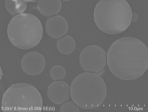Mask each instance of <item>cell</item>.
Wrapping results in <instances>:
<instances>
[{
    "mask_svg": "<svg viewBox=\"0 0 148 112\" xmlns=\"http://www.w3.org/2000/svg\"><path fill=\"white\" fill-rule=\"evenodd\" d=\"M107 62L111 73L116 77L127 81L136 80L148 69V48L136 38H121L110 46Z\"/></svg>",
    "mask_w": 148,
    "mask_h": 112,
    "instance_id": "cell-1",
    "label": "cell"
},
{
    "mask_svg": "<svg viewBox=\"0 0 148 112\" xmlns=\"http://www.w3.org/2000/svg\"><path fill=\"white\" fill-rule=\"evenodd\" d=\"M5 7L7 11L12 15L22 14L27 9V3L25 1H5Z\"/></svg>",
    "mask_w": 148,
    "mask_h": 112,
    "instance_id": "cell-12",
    "label": "cell"
},
{
    "mask_svg": "<svg viewBox=\"0 0 148 112\" xmlns=\"http://www.w3.org/2000/svg\"><path fill=\"white\" fill-rule=\"evenodd\" d=\"M57 49L61 54H70L76 48V42L73 38L69 35L65 36L59 39L56 43Z\"/></svg>",
    "mask_w": 148,
    "mask_h": 112,
    "instance_id": "cell-11",
    "label": "cell"
},
{
    "mask_svg": "<svg viewBox=\"0 0 148 112\" xmlns=\"http://www.w3.org/2000/svg\"><path fill=\"white\" fill-rule=\"evenodd\" d=\"M42 107V97L39 90L28 83L12 84L2 97L3 112H40Z\"/></svg>",
    "mask_w": 148,
    "mask_h": 112,
    "instance_id": "cell-5",
    "label": "cell"
},
{
    "mask_svg": "<svg viewBox=\"0 0 148 112\" xmlns=\"http://www.w3.org/2000/svg\"><path fill=\"white\" fill-rule=\"evenodd\" d=\"M21 64L25 73L31 76H36L44 71L46 66V60L40 53L31 51L24 55Z\"/></svg>",
    "mask_w": 148,
    "mask_h": 112,
    "instance_id": "cell-7",
    "label": "cell"
},
{
    "mask_svg": "<svg viewBox=\"0 0 148 112\" xmlns=\"http://www.w3.org/2000/svg\"><path fill=\"white\" fill-rule=\"evenodd\" d=\"M79 63L86 72L98 73L107 65V54L102 48L95 45L87 46L81 52Z\"/></svg>",
    "mask_w": 148,
    "mask_h": 112,
    "instance_id": "cell-6",
    "label": "cell"
},
{
    "mask_svg": "<svg viewBox=\"0 0 148 112\" xmlns=\"http://www.w3.org/2000/svg\"><path fill=\"white\" fill-rule=\"evenodd\" d=\"M7 34L12 44L20 49H30L39 44L43 35V27L35 15L22 13L10 20Z\"/></svg>",
    "mask_w": 148,
    "mask_h": 112,
    "instance_id": "cell-4",
    "label": "cell"
},
{
    "mask_svg": "<svg viewBox=\"0 0 148 112\" xmlns=\"http://www.w3.org/2000/svg\"><path fill=\"white\" fill-rule=\"evenodd\" d=\"M70 87L61 80L53 82L47 88V96L53 103L60 105L70 98Z\"/></svg>",
    "mask_w": 148,
    "mask_h": 112,
    "instance_id": "cell-8",
    "label": "cell"
},
{
    "mask_svg": "<svg viewBox=\"0 0 148 112\" xmlns=\"http://www.w3.org/2000/svg\"><path fill=\"white\" fill-rule=\"evenodd\" d=\"M66 71L63 66L56 65L50 71V76L53 80H61L65 77Z\"/></svg>",
    "mask_w": 148,
    "mask_h": 112,
    "instance_id": "cell-13",
    "label": "cell"
},
{
    "mask_svg": "<svg viewBox=\"0 0 148 112\" xmlns=\"http://www.w3.org/2000/svg\"><path fill=\"white\" fill-rule=\"evenodd\" d=\"M139 16L136 13L133 12L132 14V17H131V22H136L138 21Z\"/></svg>",
    "mask_w": 148,
    "mask_h": 112,
    "instance_id": "cell-15",
    "label": "cell"
},
{
    "mask_svg": "<svg viewBox=\"0 0 148 112\" xmlns=\"http://www.w3.org/2000/svg\"><path fill=\"white\" fill-rule=\"evenodd\" d=\"M3 71H2V68H1V80L2 79V77H3Z\"/></svg>",
    "mask_w": 148,
    "mask_h": 112,
    "instance_id": "cell-16",
    "label": "cell"
},
{
    "mask_svg": "<svg viewBox=\"0 0 148 112\" xmlns=\"http://www.w3.org/2000/svg\"><path fill=\"white\" fill-rule=\"evenodd\" d=\"M132 10L125 0H102L94 11V19L98 28L111 35L126 30L131 22Z\"/></svg>",
    "mask_w": 148,
    "mask_h": 112,
    "instance_id": "cell-2",
    "label": "cell"
},
{
    "mask_svg": "<svg viewBox=\"0 0 148 112\" xmlns=\"http://www.w3.org/2000/svg\"><path fill=\"white\" fill-rule=\"evenodd\" d=\"M70 93L73 102L78 107L95 109L104 102L107 87L104 80L97 73L86 72L74 78Z\"/></svg>",
    "mask_w": 148,
    "mask_h": 112,
    "instance_id": "cell-3",
    "label": "cell"
},
{
    "mask_svg": "<svg viewBox=\"0 0 148 112\" xmlns=\"http://www.w3.org/2000/svg\"><path fill=\"white\" fill-rule=\"evenodd\" d=\"M60 112H80L79 107L72 101H68L61 106Z\"/></svg>",
    "mask_w": 148,
    "mask_h": 112,
    "instance_id": "cell-14",
    "label": "cell"
},
{
    "mask_svg": "<svg viewBox=\"0 0 148 112\" xmlns=\"http://www.w3.org/2000/svg\"><path fill=\"white\" fill-rule=\"evenodd\" d=\"M68 24L63 17L57 15L47 19L45 24L47 34L51 37L58 39L65 35L68 30Z\"/></svg>",
    "mask_w": 148,
    "mask_h": 112,
    "instance_id": "cell-9",
    "label": "cell"
},
{
    "mask_svg": "<svg viewBox=\"0 0 148 112\" xmlns=\"http://www.w3.org/2000/svg\"><path fill=\"white\" fill-rule=\"evenodd\" d=\"M37 8L40 14L49 17L58 14L62 8V2L60 0L39 1Z\"/></svg>",
    "mask_w": 148,
    "mask_h": 112,
    "instance_id": "cell-10",
    "label": "cell"
}]
</instances>
